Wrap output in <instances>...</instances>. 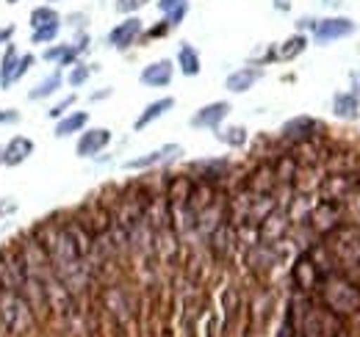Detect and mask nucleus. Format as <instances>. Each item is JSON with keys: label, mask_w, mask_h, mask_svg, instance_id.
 Wrapping results in <instances>:
<instances>
[{"label": "nucleus", "mask_w": 360, "mask_h": 337, "mask_svg": "<svg viewBox=\"0 0 360 337\" xmlns=\"http://www.w3.org/2000/svg\"><path fill=\"white\" fill-rule=\"evenodd\" d=\"M316 296L347 326L360 321V285L355 279H349L347 274H341V271L324 274L319 279V285H316Z\"/></svg>", "instance_id": "f257e3e1"}, {"label": "nucleus", "mask_w": 360, "mask_h": 337, "mask_svg": "<svg viewBox=\"0 0 360 337\" xmlns=\"http://www.w3.org/2000/svg\"><path fill=\"white\" fill-rule=\"evenodd\" d=\"M300 337H347V324L319 298H291Z\"/></svg>", "instance_id": "f03ea898"}, {"label": "nucleus", "mask_w": 360, "mask_h": 337, "mask_svg": "<svg viewBox=\"0 0 360 337\" xmlns=\"http://www.w3.org/2000/svg\"><path fill=\"white\" fill-rule=\"evenodd\" d=\"M34 326H37V315L31 304L20 293L0 288V335L25 337L28 332H34Z\"/></svg>", "instance_id": "7ed1b4c3"}, {"label": "nucleus", "mask_w": 360, "mask_h": 337, "mask_svg": "<svg viewBox=\"0 0 360 337\" xmlns=\"http://www.w3.org/2000/svg\"><path fill=\"white\" fill-rule=\"evenodd\" d=\"M25 282H28V271H25L22 257H20V249L17 246L0 249V288L22 296Z\"/></svg>", "instance_id": "20e7f679"}, {"label": "nucleus", "mask_w": 360, "mask_h": 337, "mask_svg": "<svg viewBox=\"0 0 360 337\" xmlns=\"http://www.w3.org/2000/svg\"><path fill=\"white\" fill-rule=\"evenodd\" d=\"M305 221L314 227L316 235H324L327 238L333 230H338L344 224V205L335 202V199H321L314 211L308 213Z\"/></svg>", "instance_id": "39448f33"}, {"label": "nucleus", "mask_w": 360, "mask_h": 337, "mask_svg": "<svg viewBox=\"0 0 360 337\" xmlns=\"http://www.w3.org/2000/svg\"><path fill=\"white\" fill-rule=\"evenodd\" d=\"M103 304H105V312H108L120 326H125L128 321H134V315H136L134 296L128 293L122 285H108V288L103 291Z\"/></svg>", "instance_id": "423d86ee"}, {"label": "nucleus", "mask_w": 360, "mask_h": 337, "mask_svg": "<svg viewBox=\"0 0 360 337\" xmlns=\"http://www.w3.org/2000/svg\"><path fill=\"white\" fill-rule=\"evenodd\" d=\"M180 155H183V147H180V144H167V147H158V150H153V152H147V155H141V158L125 161V168H128V171H141V168L167 166V164L178 161Z\"/></svg>", "instance_id": "0eeeda50"}, {"label": "nucleus", "mask_w": 360, "mask_h": 337, "mask_svg": "<svg viewBox=\"0 0 360 337\" xmlns=\"http://www.w3.org/2000/svg\"><path fill=\"white\" fill-rule=\"evenodd\" d=\"M108 144H111L108 127H86V130H81V138L75 144V155L78 158H97Z\"/></svg>", "instance_id": "6e6552de"}, {"label": "nucleus", "mask_w": 360, "mask_h": 337, "mask_svg": "<svg viewBox=\"0 0 360 337\" xmlns=\"http://www.w3.org/2000/svg\"><path fill=\"white\" fill-rule=\"evenodd\" d=\"M291 279H294V285H297V291L300 293H311L316 291V285H319V279H321V274H319V268H316V263L311 260V254H300L297 257V263H294V271H291Z\"/></svg>", "instance_id": "1a4fd4ad"}, {"label": "nucleus", "mask_w": 360, "mask_h": 337, "mask_svg": "<svg viewBox=\"0 0 360 337\" xmlns=\"http://www.w3.org/2000/svg\"><path fill=\"white\" fill-rule=\"evenodd\" d=\"M355 31V22L347 20V17H330V20H321L314 25V34H316V42L319 44H330L335 39H344Z\"/></svg>", "instance_id": "9d476101"}, {"label": "nucleus", "mask_w": 360, "mask_h": 337, "mask_svg": "<svg viewBox=\"0 0 360 337\" xmlns=\"http://www.w3.org/2000/svg\"><path fill=\"white\" fill-rule=\"evenodd\" d=\"M321 130V125L316 122L314 117H294V119H288L283 130H280V136L285 138V141H291V144H302V141H314L316 133Z\"/></svg>", "instance_id": "9b49d317"}, {"label": "nucleus", "mask_w": 360, "mask_h": 337, "mask_svg": "<svg viewBox=\"0 0 360 337\" xmlns=\"http://www.w3.org/2000/svg\"><path fill=\"white\" fill-rule=\"evenodd\" d=\"M227 114H230V103H225V100L208 103V105H202L191 117V127H197V130H217L227 119Z\"/></svg>", "instance_id": "f8f14e48"}, {"label": "nucleus", "mask_w": 360, "mask_h": 337, "mask_svg": "<svg viewBox=\"0 0 360 337\" xmlns=\"http://www.w3.org/2000/svg\"><path fill=\"white\" fill-rule=\"evenodd\" d=\"M37 144L28 136H11V141L3 144V166H22L34 155Z\"/></svg>", "instance_id": "ddd939ff"}, {"label": "nucleus", "mask_w": 360, "mask_h": 337, "mask_svg": "<svg viewBox=\"0 0 360 337\" xmlns=\"http://www.w3.org/2000/svg\"><path fill=\"white\" fill-rule=\"evenodd\" d=\"M288 224H291V218H288V213L280 211V208H274V211L258 224V232H261V241H266V244H280L283 238H285V232H288Z\"/></svg>", "instance_id": "4468645a"}, {"label": "nucleus", "mask_w": 360, "mask_h": 337, "mask_svg": "<svg viewBox=\"0 0 360 337\" xmlns=\"http://www.w3.org/2000/svg\"><path fill=\"white\" fill-rule=\"evenodd\" d=\"M277 260H280V252L274 249V244H266V241H258L247 249V265L258 274H266L269 268H274Z\"/></svg>", "instance_id": "2eb2a0df"}, {"label": "nucleus", "mask_w": 360, "mask_h": 337, "mask_svg": "<svg viewBox=\"0 0 360 337\" xmlns=\"http://www.w3.org/2000/svg\"><path fill=\"white\" fill-rule=\"evenodd\" d=\"M172 75H175V64L169 58H161V61H153L141 70L139 81L150 88H164V86L172 84Z\"/></svg>", "instance_id": "dca6fc26"}, {"label": "nucleus", "mask_w": 360, "mask_h": 337, "mask_svg": "<svg viewBox=\"0 0 360 337\" xmlns=\"http://www.w3.org/2000/svg\"><path fill=\"white\" fill-rule=\"evenodd\" d=\"M139 37H141V20H139V17H128V20H122L120 25L111 28L108 44H111L114 50H128L131 44H136Z\"/></svg>", "instance_id": "f3484780"}, {"label": "nucleus", "mask_w": 360, "mask_h": 337, "mask_svg": "<svg viewBox=\"0 0 360 337\" xmlns=\"http://www.w3.org/2000/svg\"><path fill=\"white\" fill-rule=\"evenodd\" d=\"M244 188L250 191V194H274L280 185H277V177H274V168L271 164H261V166L255 168L250 177H247V183H244Z\"/></svg>", "instance_id": "a211bd4d"}, {"label": "nucleus", "mask_w": 360, "mask_h": 337, "mask_svg": "<svg viewBox=\"0 0 360 337\" xmlns=\"http://www.w3.org/2000/svg\"><path fill=\"white\" fill-rule=\"evenodd\" d=\"M261 75H264V70H258V67H241V70H236V72H230L227 75V91H233V94H244V91H250L252 86L261 81Z\"/></svg>", "instance_id": "6ab92c4d"}, {"label": "nucleus", "mask_w": 360, "mask_h": 337, "mask_svg": "<svg viewBox=\"0 0 360 337\" xmlns=\"http://www.w3.org/2000/svg\"><path fill=\"white\" fill-rule=\"evenodd\" d=\"M86 125H89V114H86V111H70V114H64L61 119H56L53 136H56V138H70V136L86 130Z\"/></svg>", "instance_id": "aec40b11"}, {"label": "nucleus", "mask_w": 360, "mask_h": 337, "mask_svg": "<svg viewBox=\"0 0 360 337\" xmlns=\"http://www.w3.org/2000/svg\"><path fill=\"white\" fill-rule=\"evenodd\" d=\"M172 108H175V100H172V97H161V100L150 103V105L139 114V119L134 122V130H144L147 125H153L155 119H161L164 114H169Z\"/></svg>", "instance_id": "412c9836"}, {"label": "nucleus", "mask_w": 360, "mask_h": 337, "mask_svg": "<svg viewBox=\"0 0 360 337\" xmlns=\"http://www.w3.org/2000/svg\"><path fill=\"white\" fill-rule=\"evenodd\" d=\"M64 86V72H61V67L58 70H53L47 78H42L39 84L34 86L31 91H28V100L31 103H39V100H47V97H53V94H58V88Z\"/></svg>", "instance_id": "4be33fe9"}, {"label": "nucleus", "mask_w": 360, "mask_h": 337, "mask_svg": "<svg viewBox=\"0 0 360 337\" xmlns=\"http://www.w3.org/2000/svg\"><path fill=\"white\" fill-rule=\"evenodd\" d=\"M42 58L45 61H50V64H56V67H72L75 61H78V50L72 47V42L70 44H50L45 53H42Z\"/></svg>", "instance_id": "5701e85b"}, {"label": "nucleus", "mask_w": 360, "mask_h": 337, "mask_svg": "<svg viewBox=\"0 0 360 337\" xmlns=\"http://www.w3.org/2000/svg\"><path fill=\"white\" fill-rule=\"evenodd\" d=\"M227 168H230L227 161H197L194 164V171H200V180L211 185H217L222 177H227Z\"/></svg>", "instance_id": "b1692460"}, {"label": "nucleus", "mask_w": 360, "mask_h": 337, "mask_svg": "<svg viewBox=\"0 0 360 337\" xmlns=\"http://www.w3.org/2000/svg\"><path fill=\"white\" fill-rule=\"evenodd\" d=\"M178 67H180V72L183 75H188V78H194V75H200V53L191 47L188 42H183L180 44V50H178Z\"/></svg>", "instance_id": "393cba45"}, {"label": "nucleus", "mask_w": 360, "mask_h": 337, "mask_svg": "<svg viewBox=\"0 0 360 337\" xmlns=\"http://www.w3.org/2000/svg\"><path fill=\"white\" fill-rule=\"evenodd\" d=\"M333 111H335V117H341V119H355V117H358V97H355L352 91H349V94H335Z\"/></svg>", "instance_id": "a878e982"}, {"label": "nucleus", "mask_w": 360, "mask_h": 337, "mask_svg": "<svg viewBox=\"0 0 360 337\" xmlns=\"http://www.w3.org/2000/svg\"><path fill=\"white\" fill-rule=\"evenodd\" d=\"M158 8L167 14V25L175 28V25H180V20L186 17L188 0H158Z\"/></svg>", "instance_id": "bb28decb"}, {"label": "nucleus", "mask_w": 360, "mask_h": 337, "mask_svg": "<svg viewBox=\"0 0 360 337\" xmlns=\"http://www.w3.org/2000/svg\"><path fill=\"white\" fill-rule=\"evenodd\" d=\"M17 58H20L17 47L14 44H6L3 58H0V88H8V78H11L14 67H17Z\"/></svg>", "instance_id": "cd10ccee"}, {"label": "nucleus", "mask_w": 360, "mask_h": 337, "mask_svg": "<svg viewBox=\"0 0 360 337\" xmlns=\"http://www.w3.org/2000/svg\"><path fill=\"white\" fill-rule=\"evenodd\" d=\"M217 138L227 144V147H244L247 144V130L241 125H233V127H217Z\"/></svg>", "instance_id": "c85d7f7f"}, {"label": "nucleus", "mask_w": 360, "mask_h": 337, "mask_svg": "<svg viewBox=\"0 0 360 337\" xmlns=\"http://www.w3.org/2000/svg\"><path fill=\"white\" fill-rule=\"evenodd\" d=\"M58 31H61V22H47V25H39V28H31V44L56 42Z\"/></svg>", "instance_id": "c756f323"}, {"label": "nucleus", "mask_w": 360, "mask_h": 337, "mask_svg": "<svg viewBox=\"0 0 360 337\" xmlns=\"http://www.w3.org/2000/svg\"><path fill=\"white\" fill-rule=\"evenodd\" d=\"M47 22H61V17H58V11L45 3V6H37L34 11H31V28H39V25H47Z\"/></svg>", "instance_id": "7c9ffc66"}, {"label": "nucleus", "mask_w": 360, "mask_h": 337, "mask_svg": "<svg viewBox=\"0 0 360 337\" xmlns=\"http://www.w3.org/2000/svg\"><path fill=\"white\" fill-rule=\"evenodd\" d=\"M305 44H308V39L302 37V34H297V37H291L288 42L280 47V58H285V61H291V58H297L302 50H305Z\"/></svg>", "instance_id": "2f4dec72"}, {"label": "nucleus", "mask_w": 360, "mask_h": 337, "mask_svg": "<svg viewBox=\"0 0 360 337\" xmlns=\"http://www.w3.org/2000/svg\"><path fill=\"white\" fill-rule=\"evenodd\" d=\"M341 205H344V213H349V221H347V224H352V227L360 230V188L352 191Z\"/></svg>", "instance_id": "473e14b6"}, {"label": "nucleus", "mask_w": 360, "mask_h": 337, "mask_svg": "<svg viewBox=\"0 0 360 337\" xmlns=\"http://www.w3.org/2000/svg\"><path fill=\"white\" fill-rule=\"evenodd\" d=\"M34 64H37V55H31V53H28V55H20V58H17V67H14L11 78H8V88L17 84V81H22V78L28 75V70H31Z\"/></svg>", "instance_id": "72a5a7b5"}, {"label": "nucleus", "mask_w": 360, "mask_h": 337, "mask_svg": "<svg viewBox=\"0 0 360 337\" xmlns=\"http://www.w3.org/2000/svg\"><path fill=\"white\" fill-rule=\"evenodd\" d=\"M89 75H91L89 64H81V61H75V64H72V70H70V75H67L64 81H67L70 86H75V88H78V86H84L86 81H89Z\"/></svg>", "instance_id": "f704fd0d"}, {"label": "nucleus", "mask_w": 360, "mask_h": 337, "mask_svg": "<svg viewBox=\"0 0 360 337\" xmlns=\"http://www.w3.org/2000/svg\"><path fill=\"white\" fill-rule=\"evenodd\" d=\"M75 100H78L75 94H67L64 100H58V103H56V105H53V108L47 111V117H50V119H61L64 114H70V108L75 105Z\"/></svg>", "instance_id": "c9c22d12"}, {"label": "nucleus", "mask_w": 360, "mask_h": 337, "mask_svg": "<svg viewBox=\"0 0 360 337\" xmlns=\"http://www.w3.org/2000/svg\"><path fill=\"white\" fill-rule=\"evenodd\" d=\"M17 208H20V205L14 202V197H0V221L8 218V216H14Z\"/></svg>", "instance_id": "e433bc0d"}, {"label": "nucleus", "mask_w": 360, "mask_h": 337, "mask_svg": "<svg viewBox=\"0 0 360 337\" xmlns=\"http://www.w3.org/2000/svg\"><path fill=\"white\" fill-rule=\"evenodd\" d=\"M141 6H147V0H117V8H120L122 14H134Z\"/></svg>", "instance_id": "4c0bfd02"}, {"label": "nucleus", "mask_w": 360, "mask_h": 337, "mask_svg": "<svg viewBox=\"0 0 360 337\" xmlns=\"http://www.w3.org/2000/svg\"><path fill=\"white\" fill-rule=\"evenodd\" d=\"M22 117H20V111L17 108H0V127L3 125H14V122H20Z\"/></svg>", "instance_id": "58836bf2"}, {"label": "nucleus", "mask_w": 360, "mask_h": 337, "mask_svg": "<svg viewBox=\"0 0 360 337\" xmlns=\"http://www.w3.org/2000/svg\"><path fill=\"white\" fill-rule=\"evenodd\" d=\"M14 37V25H0V44H6Z\"/></svg>", "instance_id": "ea45409f"}, {"label": "nucleus", "mask_w": 360, "mask_h": 337, "mask_svg": "<svg viewBox=\"0 0 360 337\" xmlns=\"http://www.w3.org/2000/svg\"><path fill=\"white\" fill-rule=\"evenodd\" d=\"M274 8H280V11H288V8H291V0H274Z\"/></svg>", "instance_id": "a19ab883"}, {"label": "nucleus", "mask_w": 360, "mask_h": 337, "mask_svg": "<svg viewBox=\"0 0 360 337\" xmlns=\"http://www.w3.org/2000/svg\"><path fill=\"white\" fill-rule=\"evenodd\" d=\"M105 97H111V88H105V91H97V94H91V100H105Z\"/></svg>", "instance_id": "79ce46f5"}, {"label": "nucleus", "mask_w": 360, "mask_h": 337, "mask_svg": "<svg viewBox=\"0 0 360 337\" xmlns=\"http://www.w3.org/2000/svg\"><path fill=\"white\" fill-rule=\"evenodd\" d=\"M355 88L360 91V75H355Z\"/></svg>", "instance_id": "37998d69"}, {"label": "nucleus", "mask_w": 360, "mask_h": 337, "mask_svg": "<svg viewBox=\"0 0 360 337\" xmlns=\"http://www.w3.org/2000/svg\"><path fill=\"white\" fill-rule=\"evenodd\" d=\"M0 166H3V144H0Z\"/></svg>", "instance_id": "c03bdc74"}, {"label": "nucleus", "mask_w": 360, "mask_h": 337, "mask_svg": "<svg viewBox=\"0 0 360 337\" xmlns=\"http://www.w3.org/2000/svg\"><path fill=\"white\" fill-rule=\"evenodd\" d=\"M47 3H50V6H53V3H58V0H47Z\"/></svg>", "instance_id": "a18cd8bd"}, {"label": "nucleus", "mask_w": 360, "mask_h": 337, "mask_svg": "<svg viewBox=\"0 0 360 337\" xmlns=\"http://www.w3.org/2000/svg\"><path fill=\"white\" fill-rule=\"evenodd\" d=\"M6 3H20V0H6Z\"/></svg>", "instance_id": "49530a36"}, {"label": "nucleus", "mask_w": 360, "mask_h": 337, "mask_svg": "<svg viewBox=\"0 0 360 337\" xmlns=\"http://www.w3.org/2000/svg\"><path fill=\"white\" fill-rule=\"evenodd\" d=\"M294 337H300V335H294Z\"/></svg>", "instance_id": "de8ad7c7"}]
</instances>
